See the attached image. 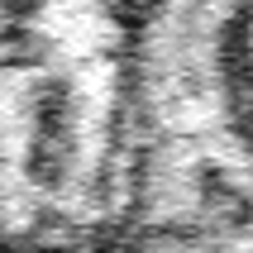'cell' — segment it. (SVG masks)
<instances>
[{
  "label": "cell",
  "instance_id": "cell-1",
  "mask_svg": "<svg viewBox=\"0 0 253 253\" xmlns=\"http://www.w3.org/2000/svg\"><path fill=\"white\" fill-rule=\"evenodd\" d=\"M249 14L253 0H5V244L253 249Z\"/></svg>",
  "mask_w": 253,
  "mask_h": 253
},
{
  "label": "cell",
  "instance_id": "cell-2",
  "mask_svg": "<svg viewBox=\"0 0 253 253\" xmlns=\"http://www.w3.org/2000/svg\"><path fill=\"white\" fill-rule=\"evenodd\" d=\"M239 105H244V125L253 134V14L244 24V43H239Z\"/></svg>",
  "mask_w": 253,
  "mask_h": 253
}]
</instances>
